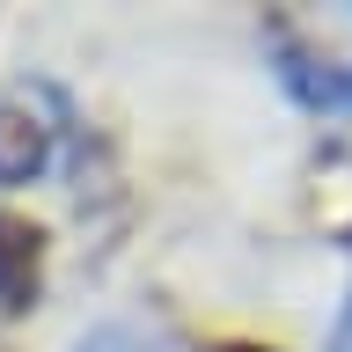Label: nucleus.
Instances as JSON below:
<instances>
[{
  "label": "nucleus",
  "mask_w": 352,
  "mask_h": 352,
  "mask_svg": "<svg viewBox=\"0 0 352 352\" xmlns=\"http://www.w3.org/2000/svg\"><path fill=\"white\" fill-rule=\"evenodd\" d=\"M338 15V30L345 37H301L286 15H272V30H279V44H272V66H279L286 96L301 110H352V8H330Z\"/></svg>",
  "instance_id": "nucleus-1"
},
{
  "label": "nucleus",
  "mask_w": 352,
  "mask_h": 352,
  "mask_svg": "<svg viewBox=\"0 0 352 352\" xmlns=\"http://www.w3.org/2000/svg\"><path fill=\"white\" fill-rule=\"evenodd\" d=\"M330 352H352V294H345V308H338V330H330Z\"/></svg>",
  "instance_id": "nucleus-5"
},
{
  "label": "nucleus",
  "mask_w": 352,
  "mask_h": 352,
  "mask_svg": "<svg viewBox=\"0 0 352 352\" xmlns=\"http://www.w3.org/2000/svg\"><path fill=\"white\" fill-rule=\"evenodd\" d=\"M44 235L30 213H0V316H30L44 294Z\"/></svg>",
  "instance_id": "nucleus-2"
},
{
  "label": "nucleus",
  "mask_w": 352,
  "mask_h": 352,
  "mask_svg": "<svg viewBox=\"0 0 352 352\" xmlns=\"http://www.w3.org/2000/svg\"><path fill=\"white\" fill-rule=\"evenodd\" d=\"M52 169V125L30 103L0 96V184H37Z\"/></svg>",
  "instance_id": "nucleus-3"
},
{
  "label": "nucleus",
  "mask_w": 352,
  "mask_h": 352,
  "mask_svg": "<svg viewBox=\"0 0 352 352\" xmlns=\"http://www.w3.org/2000/svg\"><path fill=\"white\" fill-rule=\"evenodd\" d=\"M213 352H272V345H257V338H228V345H213Z\"/></svg>",
  "instance_id": "nucleus-6"
},
{
  "label": "nucleus",
  "mask_w": 352,
  "mask_h": 352,
  "mask_svg": "<svg viewBox=\"0 0 352 352\" xmlns=\"http://www.w3.org/2000/svg\"><path fill=\"white\" fill-rule=\"evenodd\" d=\"M74 352H169V338H154L140 323H103V330H88Z\"/></svg>",
  "instance_id": "nucleus-4"
},
{
  "label": "nucleus",
  "mask_w": 352,
  "mask_h": 352,
  "mask_svg": "<svg viewBox=\"0 0 352 352\" xmlns=\"http://www.w3.org/2000/svg\"><path fill=\"white\" fill-rule=\"evenodd\" d=\"M0 352H8V345H0Z\"/></svg>",
  "instance_id": "nucleus-7"
}]
</instances>
